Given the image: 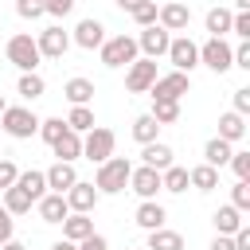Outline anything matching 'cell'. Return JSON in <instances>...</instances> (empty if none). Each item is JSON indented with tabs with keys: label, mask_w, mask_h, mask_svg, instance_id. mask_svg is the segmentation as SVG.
Masks as SVG:
<instances>
[{
	"label": "cell",
	"mask_w": 250,
	"mask_h": 250,
	"mask_svg": "<svg viewBox=\"0 0 250 250\" xmlns=\"http://www.w3.org/2000/svg\"><path fill=\"white\" fill-rule=\"evenodd\" d=\"M129 176H133V164H129V156H109L105 164H98L94 188H98V195H117V191H125Z\"/></svg>",
	"instance_id": "6da1fadb"
},
{
	"label": "cell",
	"mask_w": 250,
	"mask_h": 250,
	"mask_svg": "<svg viewBox=\"0 0 250 250\" xmlns=\"http://www.w3.org/2000/svg\"><path fill=\"white\" fill-rule=\"evenodd\" d=\"M0 129H4L8 137H16V141H27V137L39 133V117H35L27 105H8V109L0 113Z\"/></svg>",
	"instance_id": "7a4b0ae2"
},
{
	"label": "cell",
	"mask_w": 250,
	"mask_h": 250,
	"mask_svg": "<svg viewBox=\"0 0 250 250\" xmlns=\"http://www.w3.org/2000/svg\"><path fill=\"white\" fill-rule=\"evenodd\" d=\"M113 145H117L113 129H105V125H94V129L82 137V156H86V160H94V164H105V160L113 156Z\"/></svg>",
	"instance_id": "3957f363"
},
{
	"label": "cell",
	"mask_w": 250,
	"mask_h": 250,
	"mask_svg": "<svg viewBox=\"0 0 250 250\" xmlns=\"http://www.w3.org/2000/svg\"><path fill=\"white\" fill-rule=\"evenodd\" d=\"M4 51H8V62H12V66H20V70H23V74H31V70H35V66H39V59H43V55H39V47H35V39H31V35H12V39H8V47H4Z\"/></svg>",
	"instance_id": "277c9868"
},
{
	"label": "cell",
	"mask_w": 250,
	"mask_h": 250,
	"mask_svg": "<svg viewBox=\"0 0 250 250\" xmlns=\"http://www.w3.org/2000/svg\"><path fill=\"white\" fill-rule=\"evenodd\" d=\"M98 51H102V62H105V66H129V62L141 55L133 35H113V39H105Z\"/></svg>",
	"instance_id": "5b68a950"
},
{
	"label": "cell",
	"mask_w": 250,
	"mask_h": 250,
	"mask_svg": "<svg viewBox=\"0 0 250 250\" xmlns=\"http://www.w3.org/2000/svg\"><path fill=\"white\" fill-rule=\"evenodd\" d=\"M191 90V78L188 74H180V70H172V74H156V82H152V102H180L184 94Z\"/></svg>",
	"instance_id": "8992f818"
},
{
	"label": "cell",
	"mask_w": 250,
	"mask_h": 250,
	"mask_svg": "<svg viewBox=\"0 0 250 250\" xmlns=\"http://www.w3.org/2000/svg\"><path fill=\"white\" fill-rule=\"evenodd\" d=\"M199 62H203L207 70H215V74H227V70L234 66L230 43H227V39H207V43L199 47Z\"/></svg>",
	"instance_id": "52a82bcc"
},
{
	"label": "cell",
	"mask_w": 250,
	"mask_h": 250,
	"mask_svg": "<svg viewBox=\"0 0 250 250\" xmlns=\"http://www.w3.org/2000/svg\"><path fill=\"white\" fill-rule=\"evenodd\" d=\"M156 82V59H133L125 70V90L129 94H148Z\"/></svg>",
	"instance_id": "ba28073f"
},
{
	"label": "cell",
	"mask_w": 250,
	"mask_h": 250,
	"mask_svg": "<svg viewBox=\"0 0 250 250\" xmlns=\"http://www.w3.org/2000/svg\"><path fill=\"white\" fill-rule=\"evenodd\" d=\"M168 43H172V35H168L160 23L141 27V35H137V51H141V59H160V55H168Z\"/></svg>",
	"instance_id": "9c48e42d"
},
{
	"label": "cell",
	"mask_w": 250,
	"mask_h": 250,
	"mask_svg": "<svg viewBox=\"0 0 250 250\" xmlns=\"http://www.w3.org/2000/svg\"><path fill=\"white\" fill-rule=\"evenodd\" d=\"M156 23H160L168 35H172V31H188V23H191V8L180 4V0H168V4L156 8Z\"/></svg>",
	"instance_id": "30bf717a"
},
{
	"label": "cell",
	"mask_w": 250,
	"mask_h": 250,
	"mask_svg": "<svg viewBox=\"0 0 250 250\" xmlns=\"http://www.w3.org/2000/svg\"><path fill=\"white\" fill-rule=\"evenodd\" d=\"M168 59H172V66H176L180 74H191V70L199 66V47H195L188 35H180V39L168 43Z\"/></svg>",
	"instance_id": "8fae6325"
},
{
	"label": "cell",
	"mask_w": 250,
	"mask_h": 250,
	"mask_svg": "<svg viewBox=\"0 0 250 250\" xmlns=\"http://www.w3.org/2000/svg\"><path fill=\"white\" fill-rule=\"evenodd\" d=\"M35 47H39V55H43V59H62V55H66V47H70V35H66L59 23H51V27H43V31H39Z\"/></svg>",
	"instance_id": "7c38bea8"
},
{
	"label": "cell",
	"mask_w": 250,
	"mask_h": 250,
	"mask_svg": "<svg viewBox=\"0 0 250 250\" xmlns=\"http://www.w3.org/2000/svg\"><path fill=\"white\" fill-rule=\"evenodd\" d=\"M62 199H66V207H70V211L90 215V211L98 207V188H94V184H86V180H78V184H74V188H70Z\"/></svg>",
	"instance_id": "4fadbf2b"
},
{
	"label": "cell",
	"mask_w": 250,
	"mask_h": 250,
	"mask_svg": "<svg viewBox=\"0 0 250 250\" xmlns=\"http://www.w3.org/2000/svg\"><path fill=\"white\" fill-rule=\"evenodd\" d=\"M43 176H47V188H51L55 195H66V191L78 184V172H74V164H62V160H55V164H51Z\"/></svg>",
	"instance_id": "5bb4252c"
},
{
	"label": "cell",
	"mask_w": 250,
	"mask_h": 250,
	"mask_svg": "<svg viewBox=\"0 0 250 250\" xmlns=\"http://www.w3.org/2000/svg\"><path fill=\"white\" fill-rule=\"evenodd\" d=\"M129 188L141 195V199H156V191H160V172L156 168H133V176H129Z\"/></svg>",
	"instance_id": "9a60e30c"
},
{
	"label": "cell",
	"mask_w": 250,
	"mask_h": 250,
	"mask_svg": "<svg viewBox=\"0 0 250 250\" xmlns=\"http://www.w3.org/2000/svg\"><path fill=\"white\" fill-rule=\"evenodd\" d=\"M176 152L164 145V141H152V145H141V164L145 168H156V172H164V168H172L176 160H172Z\"/></svg>",
	"instance_id": "2e32d148"
},
{
	"label": "cell",
	"mask_w": 250,
	"mask_h": 250,
	"mask_svg": "<svg viewBox=\"0 0 250 250\" xmlns=\"http://www.w3.org/2000/svg\"><path fill=\"white\" fill-rule=\"evenodd\" d=\"M164 219H168V211H164L156 199H141V207H137V215H133V223H137L141 230H160Z\"/></svg>",
	"instance_id": "e0dca14e"
},
{
	"label": "cell",
	"mask_w": 250,
	"mask_h": 250,
	"mask_svg": "<svg viewBox=\"0 0 250 250\" xmlns=\"http://www.w3.org/2000/svg\"><path fill=\"white\" fill-rule=\"evenodd\" d=\"M74 43H78L82 51L102 47V43H105V27H102V20H82V23L74 27Z\"/></svg>",
	"instance_id": "ac0fdd59"
},
{
	"label": "cell",
	"mask_w": 250,
	"mask_h": 250,
	"mask_svg": "<svg viewBox=\"0 0 250 250\" xmlns=\"http://www.w3.org/2000/svg\"><path fill=\"white\" fill-rule=\"evenodd\" d=\"M90 234H94V219H90V215L70 211V215L62 219V238H66V242H82V238H90Z\"/></svg>",
	"instance_id": "d6986e66"
},
{
	"label": "cell",
	"mask_w": 250,
	"mask_h": 250,
	"mask_svg": "<svg viewBox=\"0 0 250 250\" xmlns=\"http://www.w3.org/2000/svg\"><path fill=\"white\" fill-rule=\"evenodd\" d=\"M16 188H20V191H27V199H31V203H39V199L47 195V176H43V172H35V168H27V172H20V176H16Z\"/></svg>",
	"instance_id": "ffe728a7"
},
{
	"label": "cell",
	"mask_w": 250,
	"mask_h": 250,
	"mask_svg": "<svg viewBox=\"0 0 250 250\" xmlns=\"http://www.w3.org/2000/svg\"><path fill=\"white\" fill-rule=\"evenodd\" d=\"M35 207H39V219H43V223H62V219L70 215L66 199H62V195H55V191H47V195H43Z\"/></svg>",
	"instance_id": "44dd1931"
},
{
	"label": "cell",
	"mask_w": 250,
	"mask_h": 250,
	"mask_svg": "<svg viewBox=\"0 0 250 250\" xmlns=\"http://www.w3.org/2000/svg\"><path fill=\"white\" fill-rule=\"evenodd\" d=\"M219 137H223L227 145L242 141V137H246V117H242V113H234V109H227V113L219 117Z\"/></svg>",
	"instance_id": "7402d4cb"
},
{
	"label": "cell",
	"mask_w": 250,
	"mask_h": 250,
	"mask_svg": "<svg viewBox=\"0 0 250 250\" xmlns=\"http://www.w3.org/2000/svg\"><path fill=\"white\" fill-rule=\"evenodd\" d=\"M51 148H55V156H59V160H62V164H74V160H78V156H82V137H78V133H70V129H66V133H62V137H59V141H55V145H51Z\"/></svg>",
	"instance_id": "603a6c76"
},
{
	"label": "cell",
	"mask_w": 250,
	"mask_h": 250,
	"mask_svg": "<svg viewBox=\"0 0 250 250\" xmlns=\"http://www.w3.org/2000/svg\"><path fill=\"white\" fill-rule=\"evenodd\" d=\"M188 184H191L195 191H215V188H219V168L195 164V168H188Z\"/></svg>",
	"instance_id": "cb8c5ba5"
},
{
	"label": "cell",
	"mask_w": 250,
	"mask_h": 250,
	"mask_svg": "<svg viewBox=\"0 0 250 250\" xmlns=\"http://www.w3.org/2000/svg\"><path fill=\"white\" fill-rule=\"evenodd\" d=\"M145 250H184V234H180V230H168V227H160V230H148V242H145Z\"/></svg>",
	"instance_id": "d4e9b609"
},
{
	"label": "cell",
	"mask_w": 250,
	"mask_h": 250,
	"mask_svg": "<svg viewBox=\"0 0 250 250\" xmlns=\"http://www.w3.org/2000/svg\"><path fill=\"white\" fill-rule=\"evenodd\" d=\"M62 94H66L70 105H90V102H94V82H90V78H70V82L62 86Z\"/></svg>",
	"instance_id": "484cf974"
},
{
	"label": "cell",
	"mask_w": 250,
	"mask_h": 250,
	"mask_svg": "<svg viewBox=\"0 0 250 250\" xmlns=\"http://www.w3.org/2000/svg\"><path fill=\"white\" fill-rule=\"evenodd\" d=\"M211 223H215V234H234V230L242 227V211L227 203V207H219V211L211 215Z\"/></svg>",
	"instance_id": "4316f807"
},
{
	"label": "cell",
	"mask_w": 250,
	"mask_h": 250,
	"mask_svg": "<svg viewBox=\"0 0 250 250\" xmlns=\"http://www.w3.org/2000/svg\"><path fill=\"white\" fill-rule=\"evenodd\" d=\"M230 152H234V148H230L223 137H211V141L203 145V164H211V168H223V164L230 160Z\"/></svg>",
	"instance_id": "83f0119b"
},
{
	"label": "cell",
	"mask_w": 250,
	"mask_h": 250,
	"mask_svg": "<svg viewBox=\"0 0 250 250\" xmlns=\"http://www.w3.org/2000/svg\"><path fill=\"white\" fill-rule=\"evenodd\" d=\"M94 125H98V121H94V109H90V105H74V109L66 113V129H70V133H78V137H82V133H90Z\"/></svg>",
	"instance_id": "f1b7e54d"
},
{
	"label": "cell",
	"mask_w": 250,
	"mask_h": 250,
	"mask_svg": "<svg viewBox=\"0 0 250 250\" xmlns=\"http://www.w3.org/2000/svg\"><path fill=\"white\" fill-rule=\"evenodd\" d=\"M191 184H188V168H180V164H172V168H164L160 172V191H188Z\"/></svg>",
	"instance_id": "f546056e"
},
{
	"label": "cell",
	"mask_w": 250,
	"mask_h": 250,
	"mask_svg": "<svg viewBox=\"0 0 250 250\" xmlns=\"http://www.w3.org/2000/svg\"><path fill=\"white\" fill-rule=\"evenodd\" d=\"M230 20H234L230 8H211V12H207V31H211V39H223V35L230 31Z\"/></svg>",
	"instance_id": "4dcf8cb0"
},
{
	"label": "cell",
	"mask_w": 250,
	"mask_h": 250,
	"mask_svg": "<svg viewBox=\"0 0 250 250\" xmlns=\"http://www.w3.org/2000/svg\"><path fill=\"white\" fill-rule=\"evenodd\" d=\"M16 94H20V98H27V102H35V98H43V94H47V82H43L35 70H31V74H20Z\"/></svg>",
	"instance_id": "1f68e13d"
},
{
	"label": "cell",
	"mask_w": 250,
	"mask_h": 250,
	"mask_svg": "<svg viewBox=\"0 0 250 250\" xmlns=\"http://www.w3.org/2000/svg\"><path fill=\"white\" fill-rule=\"evenodd\" d=\"M8 215H27L31 211V199H27V191H20L16 184L12 188H4V203H0Z\"/></svg>",
	"instance_id": "d6a6232c"
},
{
	"label": "cell",
	"mask_w": 250,
	"mask_h": 250,
	"mask_svg": "<svg viewBox=\"0 0 250 250\" xmlns=\"http://www.w3.org/2000/svg\"><path fill=\"white\" fill-rule=\"evenodd\" d=\"M156 133H160V125H156L148 113H141V117L133 121V141H137V145H152V141H156Z\"/></svg>",
	"instance_id": "836d02e7"
},
{
	"label": "cell",
	"mask_w": 250,
	"mask_h": 250,
	"mask_svg": "<svg viewBox=\"0 0 250 250\" xmlns=\"http://www.w3.org/2000/svg\"><path fill=\"white\" fill-rule=\"evenodd\" d=\"M156 125H176L180 121V102H152V113H148Z\"/></svg>",
	"instance_id": "e575fe53"
},
{
	"label": "cell",
	"mask_w": 250,
	"mask_h": 250,
	"mask_svg": "<svg viewBox=\"0 0 250 250\" xmlns=\"http://www.w3.org/2000/svg\"><path fill=\"white\" fill-rule=\"evenodd\" d=\"M62 133H66V121H62V117H47V121H39V137H43L47 145H55Z\"/></svg>",
	"instance_id": "d590c367"
},
{
	"label": "cell",
	"mask_w": 250,
	"mask_h": 250,
	"mask_svg": "<svg viewBox=\"0 0 250 250\" xmlns=\"http://www.w3.org/2000/svg\"><path fill=\"white\" fill-rule=\"evenodd\" d=\"M129 16L137 20V27H152V23H156V0H145V4H141V8H133Z\"/></svg>",
	"instance_id": "8d00e7d4"
},
{
	"label": "cell",
	"mask_w": 250,
	"mask_h": 250,
	"mask_svg": "<svg viewBox=\"0 0 250 250\" xmlns=\"http://www.w3.org/2000/svg\"><path fill=\"white\" fill-rule=\"evenodd\" d=\"M230 207L250 211V180H238V184L230 188Z\"/></svg>",
	"instance_id": "74e56055"
},
{
	"label": "cell",
	"mask_w": 250,
	"mask_h": 250,
	"mask_svg": "<svg viewBox=\"0 0 250 250\" xmlns=\"http://www.w3.org/2000/svg\"><path fill=\"white\" fill-rule=\"evenodd\" d=\"M16 16L20 20H39L43 16V0H16Z\"/></svg>",
	"instance_id": "f35d334b"
},
{
	"label": "cell",
	"mask_w": 250,
	"mask_h": 250,
	"mask_svg": "<svg viewBox=\"0 0 250 250\" xmlns=\"http://www.w3.org/2000/svg\"><path fill=\"white\" fill-rule=\"evenodd\" d=\"M70 12H74V0H43V16L62 20V16H70Z\"/></svg>",
	"instance_id": "ab89813d"
},
{
	"label": "cell",
	"mask_w": 250,
	"mask_h": 250,
	"mask_svg": "<svg viewBox=\"0 0 250 250\" xmlns=\"http://www.w3.org/2000/svg\"><path fill=\"white\" fill-rule=\"evenodd\" d=\"M230 168H234V176L238 180H250V152H230V160H227Z\"/></svg>",
	"instance_id": "60d3db41"
},
{
	"label": "cell",
	"mask_w": 250,
	"mask_h": 250,
	"mask_svg": "<svg viewBox=\"0 0 250 250\" xmlns=\"http://www.w3.org/2000/svg\"><path fill=\"white\" fill-rule=\"evenodd\" d=\"M230 31H234L238 39H250V12H234V20H230Z\"/></svg>",
	"instance_id": "b9f144b4"
},
{
	"label": "cell",
	"mask_w": 250,
	"mask_h": 250,
	"mask_svg": "<svg viewBox=\"0 0 250 250\" xmlns=\"http://www.w3.org/2000/svg\"><path fill=\"white\" fill-rule=\"evenodd\" d=\"M230 55H234V66H242V70H250V39H242L238 47H230Z\"/></svg>",
	"instance_id": "7bdbcfd3"
},
{
	"label": "cell",
	"mask_w": 250,
	"mask_h": 250,
	"mask_svg": "<svg viewBox=\"0 0 250 250\" xmlns=\"http://www.w3.org/2000/svg\"><path fill=\"white\" fill-rule=\"evenodd\" d=\"M16 176H20V168H16L12 160H0V191H4V188H12V184H16Z\"/></svg>",
	"instance_id": "ee69618b"
},
{
	"label": "cell",
	"mask_w": 250,
	"mask_h": 250,
	"mask_svg": "<svg viewBox=\"0 0 250 250\" xmlns=\"http://www.w3.org/2000/svg\"><path fill=\"white\" fill-rule=\"evenodd\" d=\"M12 234H16V219L0 207V246H4V242H12Z\"/></svg>",
	"instance_id": "f6af8a7d"
},
{
	"label": "cell",
	"mask_w": 250,
	"mask_h": 250,
	"mask_svg": "<svg viewBox=\"0 0 250 250\" xmlns=\"http://www.w3.org/2000/svg\"><path fill=\"white\" fill-rule=\"evenodd\" d=\"M234 113H242V117L250 113V86H238L234 90Z\"/></svg>",
	"instance_id": "bcb514c9"
},
{
	"label": "cell",
	"mask_w": 250,
	"mask_h": 250,
	"mask_svg": "<svg viewBox=\"0 0 250 250\" xmlns=\"http://www.w3.org/2000/svg\"><path fill=\"white\" fill-rule=\"evenodd\" d=\"M230 238H234V250H250V227H246V223H242Z\"/></svg>",
	"instance_id": "7dc6e473"
},
{
	"label": "cell",
	"mask_w": 250,
	"mask_h": 250,
	"mask_svg": "<svg viewBox=\"0 0 250 250\" xmlns=\"http://www.w3.org/2000/svg\"><path fill=\"white\" fill-rule=\"evenodd\" d=\"M78 250H109V242H105L102 234H90V238H82V242H78Z\"/></svg>",
	"instance_id": "c3c4849f"
},
{
	"label": "cell",
	"mask_w": 250,
	"mask_h": 250,
	"mask_svg": "<svg viewBox=\"0 0 250 250\" xmlns=\"http://www.w3.org/2000/svg\"><path fill=\"white\" fill-rule=\"evenodd\" d=\"M211 250H234V238L230 234H215L211 238Z\"/></svg>",
	"instance_id": "681fc988"
},
{
	"label": "cell",
	"mask_w": 250,
	"mask_h": 250,
	"mask_svg": "<svg viewBox=\"0 0 250 250\" xmlns=\"http://www.w3.org/2000/svg\"><path fill=\"white\" fill-rule=\"evenodd\" d=\"M141 4H145V0H117V8H121V12H133V8H141Z\"/></svg>",
	"instance_id": "f907efd6"
},
{
	"label": "cell",
	"mask_w": 250,
	"mask_h": 250,
	"mask_svg": "<svg viewBox=\"0 0 250 250\" xmlns=\"http://www.w3.org/2000/svg\"><path fill=\"white\" fill-rule=\"evenodd\" d=\"M51 250H78V242H66V238H59V242H55Z\"/></svg>",
	"instance_id": "816d5d0a"
},
{
	"label": "cell",
	"mask_w": 250,
	"mask_h": 250,
	"mask_svg": "<svg viewBox=\"0 0 250 250\" xmlns=\"http://www.w3.org/2000/svg\"><path fill=\"white\" fill-rule=\"evenodd\" d=\"M0 250H27V246H23V242H16V238H12V242H4V246H0Z\"/></svg>",
	"instance_id": "f5cc1de1"
},
{
	"label": "cell",
	"mask_w": 250,
	"mask_h": 250,
	"mask_svg": "<svg viewBox=\"0 0 250 250\" xmlns=\"http://www.w3.org/2000/svg\"><path fill=\"white\" fill-rule=\"evenodd\" d=\"M234 12H250V0H234Z\"/></svg>",
	"instance_id": "db71d44e"
},
{
	"label": "cell",
	"mask_w": 250,
	"mask_h": 250,
	"mask_svg": "<svg viewBox=\"0 0 250 250\" xmlns=\"http://www.w3.org/2000/svg\"><path fill=\"white\" fill-rule=\"evenodd\" d=\"M4 109H8V105H4V98H0V113H4Z\"/></svg>",
	"instance_id": "11a10c76"
},
{
	"label": "cell",
	"mask_w": 250,
	"mask_h": 250,
	"mask_svg": "<svg viewBox=\"0 0 250 250\" xmlns=\"http://www.w3.org/2000/svg\"><path fill=\"white\" fill-rule=\"evenodd\" d=\"M137 250H145V246H137Z\"/></svg>",
	"instance_id": "9f6ffc18"
}]
</instances>
